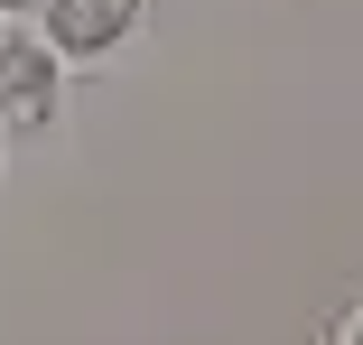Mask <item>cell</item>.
I'll use <instances>...</instances> for the list:
<instances>
[{
	"mask_svg": "<svg viewBox=\"0 0 363 345\" xmlns=\"http://www.w3.org/2000/svg\"><path fill=\"white\" fill-rule=\"evenodd\" d=\"M56 112H65V56L28 19H0V131H56Z\"/></svg>",
	"mask_w": 363,
	"mask_h": 345,
	"instance_id": "6da1fadb",
	"label": "cell"
},
{
	"mask_svg": "<svg viewBox=\"0 0 363 345\" xmlns=\"http://www.w3.org/2000/svg\"><path fill=\"white\" fill-rule=\"evenodd\" d=\"M28 28L65 56V65H112L140 38V0H38Z\"/></svg>",
	"mask_w": 363,
	"mask_h": 345,
	"instance_id": "7a4b0ae2",
	"label": "cell"
},
{
	"mask_svg": "<svg viewBox=\"0 0 363 345\" xmlns=\"http://www.w3.org/2000/svg\"><path fill=\"white\" fill-rule=\"evenodd\" d=\"M326 345H363V299H354V308H345V317L326 327Z\"/></svg>",
	"mask_w": 363,
	"mask_h": 345,
	"instance_id": "3957f363",
	"label": "cell"
},
{
	"mask_svg": "<svg viewBox=\"0 0 363 345\" xmlns=\"http://www.w3.org/2000/svg\"><path fill=\"white\" fill-rule=\"evenodd\" d=\"M28 10H38V0H0V19H28Z\"/></svg>",
	"mask_w": 363,
	"mask_h": 345,
	"instance_id": "277c9868",
	"label": "cell"
}]
</instances>
